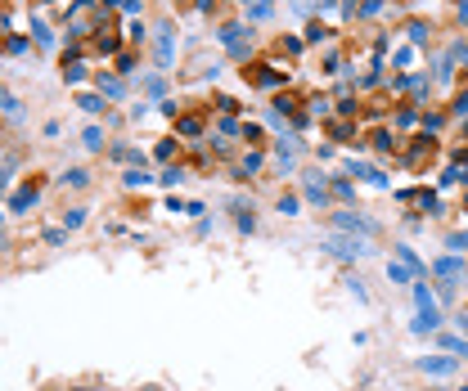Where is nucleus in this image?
I'll use <instances>...</instances> for the list:
<instances>
[{"instance_id":"obj_3","label":"nucleus","mask_w":468,"mask_h":391,"mask_svg":"<svg viewBox=\"0 0 468 391\" xmlns=\"http://www.w3.org/2000/svg\"><path fill=\"white\" fill-rule=\"evenodd\" d=\"M423 369H432V374H446V369H451V360H423Z\"/></svg>"},{"instance_id":"obj_2","label":"nucleus","mask_w":468,"mask_h":391,"mask_svg":"<svg viewBox=\"0 0 468 391\" xmlns=\"http://www.w3.org/2000/svg\"><path fill=\"white\" fill-rule=\"evenodd\" d=\"M180 131H185V135H198V131H203V122H198V117H185V122H180Z\"/></svg>"},{"instance_id":"obj_1","label":"nucleus","mask_w":468,"mask_h":391,"mask_svg":"<svg viewBox=\"0 0 468 391\" xmlns=\"http://www.w3.org/2000/svg\"><path fill=\"white\" fill-rule=\"evenodd\" d=\"M338 225H347V229H365V234L374 229V225H369V221H356V217H338Z\"/></svg>"}]
</instances>
